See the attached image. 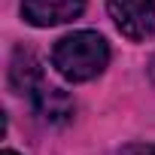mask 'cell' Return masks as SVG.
I'll use <instances>...</instances> for the list:
<instances>
[{
    "instance_id": "cell-2",
    "label": "cell",
    "mask_w": 155,
    "mask_h": 155,
    "mask_svg": "<svg viewBox=\"0 0 155 155\" xmlns=\"http://www.w3.org/2000/svg\"><path fill=\"white\" fill-rule=\"evenodd\" d=\"M107 9L128 40H146L155 34V0H107Z\"/></svg>"
},
{
    "instance_id": "cell-5",
    "label": "cell",
    "mask_w": 155,
    "mask_h": 155,
    "mask_svg": "<svg viewBox=\"0 0 155 155\" xmlns=\"http://www.w3.org/2000/svg\"><path fill=\"white\" fill-rule=\"evenodd\" d=\"M34 110H37V116L43 119V122H49V125H64V122H70V116H73V97L67 94V91H61V88H52V85H43L37 94H34Z\"/></svg>"
},
{
    "instance_id": "cell-6",
    "label": "cell",
    "mask_w": 155,
    "mask_h": 155,
    "mask_svg": "<svg viewBox=\"0 0 155 155\" xmlns=\"http://www.w3.org/2000/svg\"><path fill=\"white\" fill-rule=\"evenodd\" d=\"M119 155H155V143H131Z\"/></svg>"
},
{
    "instance_id": "cell-3",
    "label": "cell",
    "mask_w": 155,
    "mask_h": 155,
    "mask_svg": "<svg viewBox=\"0 0 155 155\" xmlns=\"http://www.w3.org/2000/svg\"><path fill=\"white\" fill-rule=\"evenodd\" d=\"M85 0H21V15L34 28H55L79 18Z\"/></svg>"
},
{
    "instance_id": "cell-7",
    "label": "cell",
    "mask_w": 155,
    "mask_h": 155,
    "mask_svg": "<svg viewBox=\"0 0 155 155\" xmlns=\"http://www.w3.org/2000/svg\"><path fill=\"white\" fill-rule=\"evenodd\" d=\"M149 79H152V82H155V58H152V61H149Z\"/></svg>"
},
{
    "instance_id": "cell-4",
    "label": "cell",
    "mask_w": 155,
    "mask_h": 155,
    "mask_svg": "<svg viewBox=\"0 0 155 155\" xmlns=\"http://www.w3.org/2000/svg\"><path fill=\"white\" fill-rule=\"evenodd\" d=\"M9 85L18 94H31V97L43 88V70H40V61L34 58V52L15 49L12 64H9Z\"/></svg>"
},
{
    "instance_id": "cell-1",
    "label": "cell",
    "mask_w": 155,
    "mask_h": 155,
    "mask_svg": "<svg viewBox=\"0 0 155 155\" xmlns=\"http://www.w3.org/2000/svg\"><path fill=\"white\" fill-rule=\"evenodd\" d=\"M52 64L67 82H88L110 64V46L97 31H73L55 43Z\"/></svg>"
},
{
    "instance_id": "cell-8",
    "label": "cell",
    "mask_w": 155,
    "mask_h": 155,
    "mask_svg": "<svg viewBox=\"0 0 155 155\" xmlns=\"http://www.w3.org/2000/svg\"><path fill=\"white\" fill-rule=\"evenodd\" d=\"M0 155H18V152H12V149H3V152H0Z\"/></svg>"
}]
</instances>
